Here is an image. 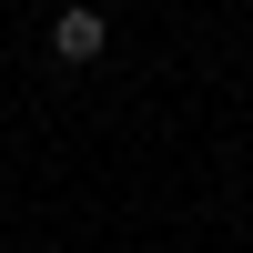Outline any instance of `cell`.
I'll return each instance as SVG.
<instances>
[{
  "mask_svg": "<svg viewBox=\"0 0 253 253\" xmlns=\"http://www.w3.org/2000/svg\"><path fill=\"white\" fill-rule=\"evenodd\" d=\"M101 51H112V20H101L91 0H71V10H51V61H61V71H91Z\"/></svg>",
  "mask_w": 253,
  "mask_h": 253,
  "instance_id": "1",
  "label": "cell"
},
{
  "mask_svg": "<svg viewBox=\"0 0 253 253\" xmlns=\"http://www.w3.org/2000/svg\"><path fill=\"white\" fill-rule=\"evenodd\" d=\"M41 10H71V0H41Z\"/></svg>",
  "mask_w": 253,
  "mask_h": 253,
  "instance_id": "2",
  "label": "cell"
}]
</instances>
